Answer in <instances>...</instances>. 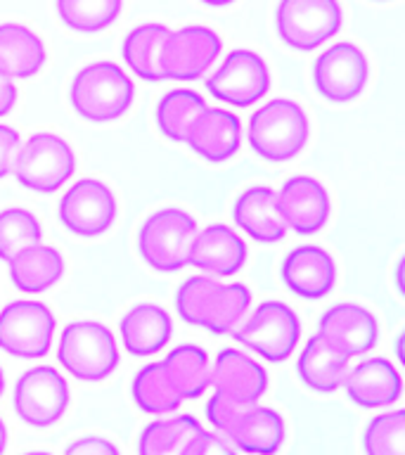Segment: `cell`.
<instances>
[{
	"label": "cell",
	"mask_w": 405,
	"mask_h": 455,
	"mask_svg": "<svg viewBox=\"0 0 405 455\" xmlns=\"http://www.w3.org/2000/svg\"><path fill=\"white\" fill-rule=\"evenodd\" d=\"M339 270L334 256L320 244H298L280 263V280L294 297L318 301L332 294Z\"/></svg>",
	"instance_id": "cell-17"
},
{
	"label": "cell",
	"mask_w": 405,
	"mask_h": 455,
	"mask_svg": "<svg viewBox=\"0 0 405 455\" xmlns=\"http://www.w3.org/2000/svg\"><path fill=\"white\" fill-rule=\"evenodd\" d=\"M166 34H169V27L159 24V21H145L128 31L123 45H121V57L128 69L133 71V76L147 81V84L162 81L159 57H162Z\"/></svg>",
	"instance_id": "cell-29"
},
{
	"label": "cell",
	"mask_w": 405,
	"mask_h": 455,
	"mask_svg": "<svg viewBox=\"0 0 405 455\" xmlns=\"http://www.w3.org/2000/svg\"><path fill=\"white\" fill-rule=\"evenodd\" d=\"M119 213L116 195L99 178H81L69 185L57 204V219L64 230L83 240H95L114 226Z\"/></svg>",
	"instance_id": "cell-14"
},
{
	"label": "cell",
	"mask_w": 405,
	"mask_h": 455,
	"mask_svg": "<svg viewBox=\"0 0 405 455\" xmlns=\"http://www.w3.org/2000/svg\"><path fill=\"white\" fill-rule=\"evenodd\" d=\"M311 138V121L297 100L273 98L249 116V148L263 162L284 164L297 159Z\"/></svg>",
	"instance_id": "cell-3"
},
{
	"label": "cell",
	"mask_w": 405,
	"mask_h": 455,
	"mask_svg": "<svg viewBox=\"0 0 405 455\" xmlns=\"http://www.w3.org/2000/svg\"><path fill=\"white\" fill-rule=\"evenodd\" d=\"M57 20L74 34H99L123 14V0H55Z\"/></svg>",
	"instance_id": "cell-30"
},
{
	"label": "cell",
	"mask_w": 405,
	"mask_h": 455,
	"mask_svg": "<svg viewBox=\"0 0 405 455\" xmlns=\"http://www.w3.org/2000/svg\"><path fill=\"white\" fill-rule=\"evenodd\" d=\"M220 52L223 38L216 28L204 24L169 28L159 57L162 81H199L209 74Z\"/></svg>",
	"instance_id": "cell-11"
},
{
	"label": "cell",
	"mask_w": 405,
	"mask_h": 455,
	"mask_svg": "<svg viewBox=\"0 0 405 455\" xmlns=\"http://www.w3.org/2000/svg\"><path fill=\"white\" fill-rule=\"evenodd\" d=\"M268 62L249 48L230 50L223 62L206 78V92L218 102L237 109H247L261 102L270 92Z\"/></svg>",
	"instance_id": "cell-13"
},
{
	"label": "cell",
	"mask_w": 405,
	"mask_h": 455,
	"mask_svg": "<svg viewBox=\"0 0 405 455\" xmlns=\"http://www.w3.org/2000/svg\"><path fill=\"white\" fill-rule=\"evenodd\" d=\"M180 455H237V451L223 434H218L216 429L206 432L202 427L197 434H192Z\"/></svg>",
	"instance_id": "cell-36"
},
{
	"label": "cell",
	"mask_w": 405,
	"mask_h": 455,
	"mask_svg": "<svg viewBox=\"0 0 405 455\" xmlns=\"http://www.w3.org/2000/svg\"><path fill=\"white\" fill-rule=\"evenodd\" d=\"M242 121L230 109L206 107L197 119L192 121L185 135V145L195 156L206 164H226L240 155L242 149Z\"/></svg>",
	"instance_id": "cell-18"
},
{
	"label": "cell",
	"mask_w": 405,
	"mask_h": 455,
	"mask_svg": "<svg viewBox=\"0 0 405 455\" xmlns=\"http://www.w3.org/2000/svg\"><path fill=\"white\" fill-rule=\"evenodd\" d=\"M213 394L240 405H254L268 391V372L240 348H223L211 361Z\"/></svg>",
	"instance_id": "cell-19"
},
{
	"label": "cell",
	"mask_w": 405,
	"mask_h": 455,
	"mask_svg": "<svg viewBox=\"0 0 405 455\" xmlns=\"http://www.w3.org/2000/svg\"><path fill=\"white\" fill-rule=\"evenodd\" d=\"M7 273L14 290L21 294H43L62 280L67 273V259L57 247L38 242L14 254L7 261Z\"/></svg>",
	"instance_id": "cell-26"
},
{
	"label": "cell",
	"mask_w": 405,
	"mask_h": 455,
	"mask_svg": "<svg viewBox=\"0 0 405 455\" xmlns=\"http://www.w3.org/2000/svg\"><path fill=\"white\" fill-rule=\"evenodd\" d=\"M287 425L282 412L268 405H247L234 418L226 439L234 446V451L249 455H275L284 443Z\"/></svg>",
	"instance_id": "cell-24"
},
{
	"label": "cell",
	"mask_w": 405,
	"mask_h": 455,
	"mask_svg": "<svg viewBox=\"0 0 405 455\" xmlns=\"http://www.w3.org/2000/svg\"><path fill=\"white\" fill-rule=\"evenodd\" d=\"M197 230V219L192 213L178 206H163L145 219L135 244L149 268L156 273H178L187 268L192 240Z\"/></svg>",
	"instance_id": "cell-5"
},
{
	"label": "cell",
	"mask_w": 405,
	"mask_h": 455,
	"mask_svg": "<svg viewBox=\"0 0 405 455\" xmlns=\"http://www.w3.org/2000/svg\"><path fill=\"white\" fill-rule=\"evenodd\" d=\"M204 109L206 100L197 91L176 88V91L163 92L162 100L156 102L155 124L166 140L183 142L192 121L197 119Z\"/></svg>",
	"instance_id": "cell-31"
},
{
	"label": "cell",
	"mask_w": 405,
	"mask_h": 455,
	"mask_svg": "<svg viewBox=\"0 0 405 455\" xmlns=\"http://www.w3.org/2000/svg\"><path fill=\"white\" fill-rule=\"evenodd\" d=\"M242 408H247V405L233 403V401H227V398L218 396V394H213V396L206 401V419H209V425H211L216 432L226 436V432L230 429L234 418L240 415Z\"/></svg>",
	"instance_id": "cell-37"
},
{
	"label": "cell",
	"mask_w": 405,
	"mask_h": 455,
	"mask_svg": "<svg viewBox=\"0 0 405 455\" xmlns=\"http://www.w3.org/2000/svg\"><path fill=\"white\" fill-rule=\"evenodd\" d=\"M369 84V60L351 41L332 43L313 62V85L332 105H348L361 98Z\"/></svg>",
	"instance_id": "cell-12"
},
{
	"label": "cell",
	"mask_w": 405,
	"mask_h": 455,
	"mask_svg": "<svg viewBox=\"0 0 405 455\" xmlns=\"http://www.w3.org/2000/svg\"><path fill=\"white\" fill-rule=\"evenodd\" d=\"M351 358L341 355L337 348L327 344L320 334H313L306 341L297 358V375L306 389L315 394H334L344 387Z\"/></svg>",
	"instance_id": "cell-27"
},
{
	"label": "cell",
	"mask_w": 405,
	"mask_h": 455,
	"mask_svg": "<svg viewBox=\"0 0 405 455\" xmlns=\"http://www.w3.org/2000/svg\"><path fill=\"white\" fill-rule=\"evenodd\" d=\"M230 213L234 226L256 244H277L290 233L277 209L275 190L270 185H251L242 190L233 202Z\"/></svg>",
	"instance_id": "cell-22"
},
{
	"label": "cell",
	"mask_w": 405,
	"mask_h": 455,
	"mask_svg": "<svg viewBox=\"0 0 405 455\" xmlns=\"http://www.w3.org/2000/svg\"><path fill=\"white\" fill-rule=\"evenodd\" d=\"M7 448V427L5 422H3V418H0V455L5 453Z\"/></svg>",
	"instance_id": "cell-42"
},
{
	"label": "cell",
	"mask_w": 405,
	"mask_h": 455,
	"mask_svg": "<svg viewBox=\"0 0 405 455\" xmlns=\"http://www.w3.org/2000/svg\"><path fill=\"white\" fill-rule=\"evenodd\" d=\"M365 455H405V411L379 412L362 429Z\"/></svg>",
	"instance_id": "cell-35"
},
{
	"label": "cell",
	"mask_w": 405,
	"mask_h": 455,
	"mask_svg": "<svg viewBox=\"0 0 405 455\" xmlns=\"http://www.w3.org/2000/svg\"><path fill=\"white\" fill-rule=\"evenodd\" d=\"M315 334H320L341 355L358 358L377 347L379 320L365 306L355 301H341L322 311Z\"/></svg>",
	"instance_id": "cell-16"
},
{
	"label": "cell",
	"mask_w": 405,
	"mask_h": 455,
	"mask_svg": "<svg viewBox=\"0 0 405 455\" xmlns=\"http://www.w3.org/2000/svg\"><path fill=\"white\" fill-rule=\"evenodd\" d=\"M403 256H401V259H398L396 261V290H398V294H401V297H403L405 294V287H403V275H401V273H403Z\"/></svg>",
	"instance_id": "cell-41"
},
{
	"label": "cell",
	"mask_w": 405,
	"mask_h": 455,
	"mask_svg": "<svg viewBox=\"0 0 405 455\" xmlns=\"http://www.w3.org/2000/svg\"><path fill=\"white\" fill-rule=\"evenodd\" d=\"M17 98H20V91H17L14 81L0 71V119L12 112L14 105H17Z\"/></svg>",
	"instance_id": "cell-40"
},
{
	"label": "cell",
	"mask_w": 405,
	"mask_h": 455,
	"mask_svg": "<svg viewBox=\"0 0 405 455\" xmlns=\"http://www.w3.org/2000/svg\"><path fill=\"white\" fill-rule=\"evenodd\" d=\"M202 429L195 415H176L149 422L138 436V455H180L192 434Z\"/></svg>",
	"instance_id": "cell-33"
},
{
	"label": "cell",
	"mask_w": 405,
	"mask_h": 455,
	"mask_svg": "<svg viewBox=\"0 0 405 455\" xmlns=\"http://www.w3.org/2000/svg\"><path fill=\"white\" fill-rule=\"evenodd\" d=\"M242 344L268 363H284L301 341V320L297 311L284 301H261L254 313L244 318L230 334Z\"/></svg>",
	"instance_id": "cell-8"
},
{
	"label": "cell",
	"mask_w": 405,
	"mask_h": 455,
	"mask_svg": "<svg viewBox=\"0 0 405 455\" xmlns=\"http://www.w3.org/2000/svg\"><path fill=\"white\" fill-rule=\"evenodd\" d=\"M71 403L69 382L52 365H36L14 382L12 405L17 418L34 429H48L67 415Z\"/></svg>",
	"instance_id": "cell-10"
},
{
	"label": "cell",
	"mask_w": 405,
	"mask_h": 455,
	"mask_svg": "<svg viewBox=\"0 0 405 455\" xmlns=\"http://www.w3.org/2000/svg\"><path fill=\"white\" fill-rule=\"evenodd\" d=\"M199 3L206 7H227V5H233L234 0H199Z\"/></svg>",
	"instance_id": "cell-43"
},
{
	"label": "cell",
	"mask_w": 405,
	"mask_h": 455,
	"mask_svg": "<svg viewBox=\"0 0 405 455\" xmlns=\"http://www.w3.org/2000/svg\"><path fill=\"white\" fill-rule=\"evenodd\" d=\"M121 347L135 358H149L169 347L173 339V320L169 311L152 301L128 308L119 320Z\"/></svg>",
	"instance_id": "cell-23"
},
{
	"label": "cell",
	"mask_w": 405,
	"mask_h": 455,
	"mask_svg": "<svg viewBox=\"0 0 405 455\" xmlns=\"http://www.w3.org/2000/svg\"><path fill=\"white\" fill-rule=\"evenodd\" d=\"M3 394H5V372L0 368V398H3Z\"/></svg>",
	"instance_id": "cell-44"
},
{
	"label": "cell",
	"mask_w": 405,
	"mask_h": 455,
	"mask_svg": "<svg viewBox=\"0 0 405 455\" xmlns=\"http://www.w3.org/2000/svg\"><path fill=\"white\" fill-rule=\"evenodd\" d=\"M43 240V226L36 213L24 206H7L0 212V261L7 263L21 249Z\"/></svg>",
	"instance_id": "cell-34"
},
{
	"label": "cell",
	"mask_w": 405,
	"mask_h": 455,
	"mask_svg": "<svg viewBox=\"0 0 405 455\" xmlns=\"http://www.w3.org/2000/svg\"><path fill=\"white\" fill-rule=\"evenodd\" d=\"M24 455H52V453H45V451H31V453H24Z\"/></svg>",
	"instance_id": "cell-45"
},
{
	"label": "cell",
	"mask_w": 405,
	"mask_h": 455,
	"mask_svg": "<svg viewBox=\"0 0 405 455\" xmlns=\"http://www.w3.org/2000/svg\"><path fill=\"white\" fill-rule=\"evenodd\" d=\"M277 195V209L287 230L297 235H315L330 223L332 216V197L322 180L315 176L287 178Z\"/></svg>",
	"instance_id": "cell-15"
},
{
	"label": "cell",
	"mask_w": 405,
	"mask_h": 455,
	"mask_svg": "<svg viewBox=\"0 0 405 455\" xmlns=\"http://www.w3.org/2000/svg\"><path fill=\"white\" fill-rule=\"evenodd\" d=\"M249 247L234 228L226 223H211L199 228L190 247L187 266L213 277L237 275L247 263Z\"/></svg>",
	"instance_id": "cell-20"
},
{
	"label": "cell",
	"mask_w": 405,
	"mask_h": 455,
	"mask_svg": "<svg viewBox=\"0 0 405 455\" xmlns=\"http://www.w3.org/2000/svg\"><path fill=\"white\" fill-rule=\"evenodd\" d=\"M55 313L36 299H17L0 308V351L21 361H41L52 347Z\"/></svg>",
	"instance_id": "cell-9"
},
{
	"label": "cell",
	"mask_w": 405,
	"mask_h": 455,
	"mask_svg": "<svg viewBox=\"0 0 405 455\" xmlns=\"http://www.w3.org/2000/svg\"><path fill=\"white\" fill-rule=\"evenodd\" d=\"M159 363L173 391L183 401H195L211 387V358L197 344H178Z\"/></svg>",
	"instance_id": "cell-28"
},
{
	"label": "cell",
	"mask_w": 405,
	"mask_h": 455,
	"mask_svg": "<svg viewBox=\"0 0 405 455\" xmlns=\"http://www.w3.org/2000/svg\"><path fill=\"white\" fill-rule=\"evenodd\" d=\"M64 455H121L119 448L114 446L112 441L98 434H88L81 439L71 441L69 446L64 448Z\"/></svg>",
	"instance_id": "cell-39"
},
{
	"label": "cell",
	"mask_w": 405,
	"mask_h": 455,
	"mask_svg": "<svg viewBox=\"0 0 405 455\" xmlns=\"http://www.w3.org/2000/svg\"><path fill=\"white\" fill-rule=\"evenodd\" d=\"M131 398H133L138 411L155 415V418L171 415L183 403V398L178 396L169 379H166V375H163L159 361L147 363L135 372L133 382H131Z\"/></svg>",
	"instance_id": "cell-32"
},
{
	"label": "cell",
	"mask_w": 405,
	"mask_h": 455,
	"mask_svg": "<svg viewBox=\"0 0 405 455\" xmlns=\"http://www.w3.org/2000/svg\"><path fill=\"white\" fill-rule=\"evenodd\" d=\"M369 3H393V0H369Z\"/></svg>",
	"instance_id": "cell-46"
},
{
	"label": "cell",
	"mask_w": 405,
	"mask_h": 455,
	"mask_svg": "<svg viewBox=\"0 0 405 455\" xmlns=\"http://www.w3.org/2000/svg\"><path fill=\"white\" fill-rule=\"evenodd\" d=\"M341 389L346 391L348 401L358 408L379 411L398 403V398L403 396V379L389 358L372 355L348 370Z\"/></svg>",
	"instance_id": "cell-21"
},
{
	"label": "cell",
	"mask_w": 405,
	"mask_h": 455,
	"mask_svg": "<svg viewBox=\"0 0 405 455\" xmlns=\"http://www.w3.org/2000/svg\"><path fill=\"white\" fill-rule=\"evenodd\" d=\"M135 100V84L121 64L98 60L85 64L71 78L69 105L76 116L91 124L123 119Z\"/></svg>",
	"instance_id": "cell-2"
},
{
	"label": "cell",
	"mask_w": 405,
	"mask_h": 455,
	"mask_svg": "<svg viewBox=\"0 0 405 455\" xmlns=\"http://www.w3.org/2000/svg\"><path fill=\"white\" fill-rule=\"evenodd\" d=\"M48 64V48L34 28L20 21L0 24V71L12 81L38 76Z\"/></svg>",
	"instance_id": "cell-25"
},
{
	"label": "cell",
	"mask_w": 405,
	"mask_h": 455,
	"mask_svg": "<svg viewBox=\"0 0 405 455\" xmlns=\"http://www.w3.org/2000/svg\"><path fill=\"white\" fill-rule=\"evenodd\" d=\"M21 145V135L17 128L0 124V180L7 176H12L14 156Z\"/></svg>",
	"instance_id": "cell-38"
},
{
	"label": "cell",
	"mask_w": 405,
	"mask_h": 455,
	"mask_svg": "<svg viewBox=\"0 0 405 455\" xmlns=\"http://www.w3.org/2000/svg\"><path fill=\"white\" fill-rule=\"evenodd\" d=\"M344 27L339 0H277L275 34L284 48L313 52L330 43Z\"/></svg>",
	"instance_id": "cell-7"
},
{
	"label": "cell",
	"mask_w": 405,
	"mask_h": 455,
	"mask_svg": "<svg viewBox=\"0 0 405 455\" xmlns=\"http://www.w3.org/2000/svg\"><path fill=\"white\" fill-rule=\"evenodd\" d=\"M76 171V155L69 140L52 131H38L21 142L14 156L12 176L21 188L38 195H55Z\"/></svg>",
	"instance_id": "cell-6"
},
{
	"label": "cell",
	"mask_w": 405,
	"mask_h": 455,
	"mask_svg": "<svg viewBox=\"0 0 405 455\" xmlns=\"http://www.w3.org/2000/svg\"><path fill=\"white\" fill-rule=\"evenodd\" d=\"M119 341L99 320H71L57 341V363L78 382L98 384L119 368Z\"/></svg>",
	"instance_id": "cell-4"
},
{
	"label": "cell",
	"mask_w": 405,
	"mask_h": 455,
	"mask_svg": "<svg viewBox=\"0 0 405 455\" xmlns=\"http://www.w3.org/2000/svg\"><path fill=\"white\" fill-rule=\"evenodd\" d=\"M173 306L187 325L226 337L247 318L251 290L242 283H218L213 275H192L178 284Z\"/></svg>",
	"instance_id": "cell-1"
}]
</instances>
